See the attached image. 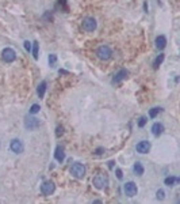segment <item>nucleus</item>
Segmentation results:
<instances>
[{
    "label": "nucleus",
    "instance_id": "nucleus-10",
    "mask_svg": "<svg viewBox=\"0 0 180 204\" xmlns=\"http://www.w3.org/2000/svg\"><path fill=\"white\" fill-rule=\"evenodd\" d=\"M135 150L140 154H148L150 151V143L148 142V140H141V142L135 146Z\"/></svg>",
    "mask_w": 180,
    "mask_h": 204
},
{
    "label": "nucleus",
    "instance_id": "nucleus-22",
    "mask_svg": "<svg viewBox=\"0 0 180 204\" xmlns=\"http://www.w3.org/2000/svg\"><path fill=\"white\" fill-rule=\"evenodd\" d=\"M56 63H57V56L56 55H50L49 56V64L52 65V67H54Z\"/></svg>",
    "mask_w": 180,
    "mask_h": 204
},
{
    "label": "nucleus",
    "instance_id": "nucleus-30",
    "mask_svg": "<svg viewBox=\"0 0 180 204\" xmlns=\"http://www.w3.org/2000/svg\"><path fill=\"white\" fill-rule=\"evenodd\" d=\"M102 151H103V148H97L96 150V154H102Z\"/></svg>",
    "mask_w": 180,
    "mask_h": 204
},
{
    "label": "nucleus",
    "instance_id": "nucleus-6",
    "mask_svg": "<svg viewBox=\"0 0 180 204\" xmlns=\"http://www.w3.org/2000/svg\"><path fill=\"white\" fill-rule=\"evenodd\" d=\"M2 57H3V60H4L6 63H12L15 59H17V53H15L14 49L6 48L4 51L2 52Z\"/></svg>",
    "mask_w": 180,
    "mask_h": 204
},
{
    "label": "nucleus",
    "instance_id": "nucleus-26",
    "mask_svg": "<svg viewBox=\"0 0 180 204\" xmlns=\"http://www.w3.org/2000/svg\"><path fill=\"white\" fill-rule=\"evenodd\" d=\"M62 133H64V128H62V127H57V132H56L57 136H61Z\"/></svg>",
    "mask_w": 180,
    "mask_h": 204
},
{
    "label": "nucleus",
    "instance_id": "nucleus-18",
    "mask_svg": "<svg viewBox=\"0 0 180 204\" xmlns=\"http://www.w3.org/2000/svg\"><path fill=\"white\" fill-rule=\"evenodd\" d=\"M164 59H165V55H164V53H160V55L156 57V60L153 61V68H159L161 65V63L164 61Z\"/></svg>",
    "mask_w": 180,
    "mask_h": 204
},
{
    "label": "nucleus",
    "instance_id": "nucleus-20",
    "mask_svg": "<svg viewBox=\"0 0 180 204\" xmlns=\"http://www.w3.org/2000/svg\"><path fill=\"white\" fill-rule=\"evenodd\" d=\"M41 110V106L38 105V103H34V105H31V108H30V113L31 114H35V113H38Z\"/></svg>",
    "mask_w": 180,
    "mask_h": 204
},
{
    "label": "nucleus",
    "instance_id": "nucleus-28",
    "mask_svg": "<svg viewBox=\"0 0 180 204\" xmlns=\"http://www.w3.org/2000/svg\"><path fill=\"white\" fill-rule=\"evenodd\" d=\"M144 10H145V12L148 14V3H146V2L144 3Z\"/></svg>",
    "mask_w": 180,
    "mask_h": 204
},
{
    "label": "nucleus",
    "instance_id": "nucleus-8",
    "mask_svg": "<svg viewBox=\"0 0 180 204\" xmlns=\"http://www.w3.org/2000/svg\"><path fill=\"white\" fill-rule=\"evenodd\" d=\"M9 147H11V151L12 152H15V154H22L23 152V150H24V144L22 140H19V139H14L11 142V144H9Z\"/></svg>",
    "mask_w": 180,
    "mask_h": 204
},
{
    "label": "nucleus",
    "instance_id": "nucleus-19",
    "mask_svg": "<svg viewBox=\"0 0 180 204\" xmlns=\"http://www.w3.org/2000/svg\"><path fill=\"white\" fill-rule=\"evenodd\" d=\"M161 110H163L161 108H152L150 110H149V117H150V118H156V116L159 114Z\"/></svg>",
    "mask_w": 180,
    "mask_h": 204
},
{
    "label": "nucleus",
    "instance_id": "nucleus-17",
    "mask_svg": "<svg viewBox=\"0 0 180 204\" xmlns=\"http://www.w3.org/2000/svg\"><path fill=\"white\" fill-rule=\"evenodd\" d=\"M164 183H165V185H168V187H175V185H178L180 183V178H178V177H167Z\"/></svg>",
    "mask_w": 180,
    "mask_h": 204
},
{
    "label": "nucleus",
    "instance_id": "nucleus-3",
    "mask_svg": "<svg viewBox=\"0 0 180 204\" xmlns=\"http://www.w3.org/2000/svg\"><path fill=\"white\" fill-rule=\"evenodd\" d=\"M92 184L95 188H97V189H104V188H107V185H108V178L104 174H96L92 180Z\"/></svg>",
    "mask_w": 180,
    "mask_h": 204
},
{
    "label": "nucleus",
    "instance_id": "nucleus-15",
    "mask_svg": "<svg viewBox=\"0 0 180 204\" xmlns=\"http://www.w3.org/2000/svg\"><path fill=\"white\" fill-rule=\"evenodd\" d=\"M46 86H47V83L45 80H42L39 83V86H38V89H37V93H38V95H39V98H43V95H45V91H46Z\"/></svg>",
    "mask_w": 180,
    "mask_h": 204
},
{
    "label": "nucleus",
    "instance_id": "nucleus-4",
    "mask_svg": "<svg viewBox=\"0 0 180 204\" xmlns=\"http://www.w3.org/2000/svg\"><path fill=\"white\" fill-rule=\"evenodd\" d=\"M123 191H125L126 196L134 197L135 194H137V192H138V188H137V185L133 183V181H127V183L123 185Z\"/></svg>",
    "mask_w": 180,
    "mask_h": 204
},
{
    "label": "nucleus",
    "instance_id": "nucleus-5",
    "mask_svg": "<svg viewBox=\"0 0 180 204\" xmlns=\"http://www.w3.org/2000/svg\"><path fill=\"white\" fill-rule=\"evenodd\" d=\"M96 26H97V23H96V21H95V18H92V17H87L83 21V29L85 31H94V30H96Z\"/></svg>",
    "mask_w": 180,
    "mask_h": 204
},
{
    "label": "nucleus",
    "instance_id": "nucleus-12",
    "mask_svg": "<svg viewBox=\"0 0 180 204\" xmlns=\"http://www.w3.org/2000/svg\"><path fill=\"white\" fill-rule=\"evenodd\" d=\"M163 132H164V125L161 124V122H154V124L152 125V133H153L154 136H160Z\"/></svg>",
    "mask_w": 180,
    "mask_h": 204
},
{
    "label": "nucleus",
    "instance_id": "nucleus-27",
    "mask_svg": "<svg viewBox=\"0 0 180 204\" xmlns=\"http://www.w3.org/2000/svg\"><path fill=\"white\" fill-rule=\"evenodd\" d=\"M116 177H118L119 180H122V178H123V174H122V170H121V169H116Z\"/></svg>",
    "mask_w": 180,
    "mask_h": 204
},
{
    "label": "nucleus",
    "instance_id": "nucleus-23",
    "mask_svg": "<svg viewBox=\"0 0 180 204\" xmlns=\"http://www.w3.org/2000/svg\"><path fill=\"white\" fill-rule=\"evenodd\" d=\"M156 197H157V199H159V200H163L164 197H165V193H164V191H163V189H159V191H157V193H156Z\"/></svg>",
    "mask_w": 180,
    "mask_h": 204
},
{
    "label": "nucleus",
    "instance_id": "nucleus-16",
    "mask_svg": "<svg viewBox=\"0 0 180 204\" xmlns=\"http://www.w3.org/2000/svg\"><path fill=\"white\" fill-rule=\"evenodd\" d=\"M133 171H134L135 175H142V174H144V166H142V163L141 162L134 163V166H133Z\"/></svg>",
    "mask_w": 180,
    "mask_h": 204
},
{
    "label": "nucleus",
    "instance_id": "nucleus-25",
    "mask_svg": "<svg viewBox=\"0 0 180 204\" xmlns=\"http://www.w3.org/2000/svg\"><path fill=\"white\" fill-rule=\"evenodd\" d=\"M24 49H26L27 52L31 51V42H28V41H24Z\"/></svg>",
    "mask_w": 180,
    "mask_h": 204
},
{
    "label": "nucleus",
    "instance_id": "nucleus-29",
    "mask_svg": "<svg viewBox=\"0 0 180 204\" xmlns=\"http://www.w3.org/2000/svg\"><path fill=\"white\" fill-rule=\"evenodd\" d=\"M108 167H110V169H112V167H114V162H112V161H110V162H108Z\"/></svg>",
    "mask_w": 180,
    "mask_h": 204
},
{
    "label": "nucleus",
    "instance_id": "nucleus-21",
    "mask_svg": "<svg viewBox=\"0 0 180 204\" xmlns=\"http://www.w3.org/2000/svg\"><path fill=\"white\" fill-rule=\"evenodd\" d=\"M33 57L35 59H38V42L35 41V42H33Z\"/></svg>",
    "mask_w": 180,
    "mask_h": 204
},
{
    "label": "nucleus",
    "instance_id": "nucleus-9",
    "mask_svg": "<svg viewBox=\"0 0 180 204\" xmlns=\"http://www.w3.org/2000/svg\"><path fill=\"white\" fill-rule=\"evenodd\" d=\"M24 127L30 131L37 129V128L39 127V120L35 118V117H31V116H27L26 120H24Z\"/></svg>",
    "mask_w": 180,
    "mask_h": 204
},
{
    "label": "nucleus",
    "instance_id": "nucleus-2",
    "mask_svg": "<svg viewBox=\"0 0 180 204\" xmlns=\"http://www.w3.org/2000/svg\"><path fill=\"white\" fill-rule=\"evenodd\" d=\"M71 174L73 175L75 178H83L85 175V166L83 163L76 162L71 166Z\"/></svg>",
    "mask_w": 180,
    "mask_h": 204
},
{
    "label": "nucleus",
    "instance_id": "nucleus-24",
    "mask_svg": "<svg viewBox=\"0 0 180 204\" xmlns=\"http://www.w3.org/2000/svg\"><path fill=\"white\" fill-rule=\"evenodd\" d=\"M146 121H148V120H146V117H141V118H140V121H138V127L142 128L145 124H146Z\"/></svg>",
    "mask_w": 180,
    "mask_h": 204
},
{
    "label": "nucleus",
    "instance_id": "nucleus-14",
    "mask_svg": "<svg viewBox=\"0 0 180 204\" xmlns=\"http://www.w3.org/2000/svg\"><path fill=\"white\" fill-rule=\"evenodd\" d=\"M154 44H156V48L157 49H164L167 46V38L165 36H159L154 41Z\"/></svg>",
    "mask_w": 180,
    "mask_h": 204
},
{
    "label": "nucleus",
    "instance_id": "nucleus-7",
    "mask_svg": "<svg viewBox=\"0 0 180 204\" xmlns=\"http://www.w3.org/2000/svg\"><path fill=\"white\" fill-rule=\"evenodd\" d=\"M54 191H56V185H54L53 181H45V183L41 185V192H42L43 194H46V196L52 194Z\"/></svg>",
    "mask_w": 180,
    "mask_h": 204
},
{
    "label": "nucleus",
    "instance_id": "nucleus-13",
    "mask_svg": "<svg viewBox=\"0 0 180 204\" xmlns=\"http://www.w3.org/2000/svg\"><path fill=\"white\" fill-rule=\"evenodd\" d=\"M54 158H56V161H58V162H64L65 152H64V148H62L61 146H57L56 152H54Z\"/></svg>",
    "mask_w": 180,
    "mask_h": 204
},
{
    "label": "nucleus",
    "instance_id": "nucleus-11",
    "mask_svg": "<svg viewBox=\"0 0 180 204\" xmlns=\"http://www.w3.org/2000/svg\"><path fill=\"white\" fill-rule=\"evenodd\" d=\"M127 75H129V71L123 68V70L118 71L115 74V76L112 78V82H114V83H119V82H122L123 79H126V78H127Z\"/></svg>",
    "mask_w": 180,
    "mask_h": 204
},
{
    "label": "nucleus",
    "instance_id": "nucleus-1",
    "mask_svg": "<svg viewBox=\"0 0 180 204\" xmlns=\"http://www.w3.org/2000/svg\"><path fill=\"white\" fill-rule=\"evenodd\" d=\"M96 55H97V57H99L100 60L107 61V60H110V59H111L112 51H111V48H110L108 45H102V46H99V48H97Z\"/></svg>",
    "mask_w": 180,
    "mask_h": 204
}]
</instances>
